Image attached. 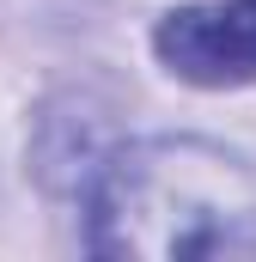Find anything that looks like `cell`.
<instances>
[{
    "label": "cell",
    "instance_id": "1",
    "mask_svg": "<svg viewBox=\"0 0 256 262\" xmlns=\"http://www.w3.org/2000/svg\"><path fill=\"white\" fill-rule=\"evenodd\" d=\"M98 256H256V171L214 140L122 146L92 189Z\"/></svg>",
    "mask_w": 256,
    "mask_h": 262
},
{
    "label": "cell",
    "instance_id": "2",
    "mask_svg": "<svg viewBox=\"0 0 256 262\" xmlns=\"http://www.w3.org/2000/svg\"><path fill=\"white\" fill-rule=\"evenodd\" d=\"M159 61L189 85H250L256 79V0L177 6L153 31Z\"/></svg>",
    "mask_w": 256,
    "mask_h": 262
}]
</instances>
